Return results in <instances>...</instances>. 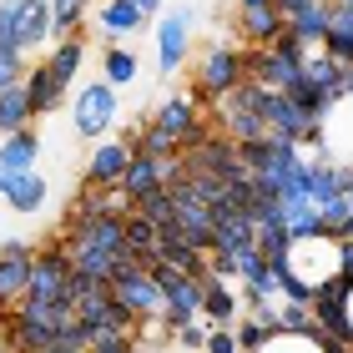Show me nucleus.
Returning <instances> with one entry per match:
<instances>
[{
	"instance_id": "cd10ccee",
	"label": "nucleus",
	"mask_w": 353,
	"mask_h": 353,
	"mask_svg": "<svg viewBox=\"0 0 353 353\" xmlns=\"http://www.w3.org/2000/svg\"><path fill=\"white\" fill-rule=\"evenodd\" d=\"M207 328H212L207 318H197V323H182V328H172V343L187 348V353H202V348H207Z\"/></svg>"
},
{
	"instance_id": "473e14b6",
	"label": "nucleus",
	"mask_w": 353,
	"mask_h": 353,
	"mask_svg": "<svg viewBox=\"0 0 353 353\" xmlns=\"http://www.w3.org/2000/svg\"><path fill=\"white\" fill-rule=\"evenodd\" d=\"M272 6L283 10V21H293V15H303L308 6H318V0H272Z\"/></svg>"
},
{
	"instance_id": "f03ea898",
	"label": "nucleus",
	"mask_w": 353,
	"mask_h": 353,
	"mask_svg": "<svg viewBox=\"0 0 353 353\" xmlns=\"http://www.w3.org/2000/svg\"><path fill=\"white\" fill-rule=\"evenodd\" d=\"M71 132L81 137V141H106V137H117L121 132V91L117 86H106L101 76L86 86H76L71 91Z\"/></svg>"
},
{
	"instance_id": "c85d7f7f",
	"label": "nucleus",
	"mask_w": 353,
	"mask_h": 353,
	"mask_svg": "<svg viewBox=\"0 0 353 353\" xmlns=\"http://www.w3.org/2000/svg\"><path fill=\"white\" fill-rule=\"evenodd\" d=\"M91 353H141V343H137V333H111V339H96Z\"/></svg>"
},
{
	"instance_id": "aec40b11",
	"label": "nucleus",
	"mask_w": 353,
	"mask_h": 353,
	"mask_svg": "<svg viewBox=\"0 0 353 353\" xmlns=\"http://www.w3.org/2000/svg\"><path fill=\"white\" fill-rule=\"evenodd\" d=\"M101 81L117 86V91L141 81V61H137L132 46H121V41H106V46H101Z\"/></svg>"
},
{
	"instance_id": "5701e85b",
	"label": "nucleus",
	"mask_w": 353,
	"mask_h": 353,
	"mask_svg": "<svg viewBox=\"0 0 353 353\" xmlns=\"http://www.w3.org/2000/svg\"><path fill=\"white\" fill-rule=\"evenodd\" d=\"M91 6H96V0H61V6H51V41L86 36V26H91Z\"/></svg>"
},
{
	"instance_id": "9b49d317",
	"label": "nucleus",
	"mask_w": 353,
	"mask_h": 353,
	"mask_svg": "<svg viewBox=\"0 0 353 353\" xmlns=\"http://www.w3.org/2000/svg\"><path fill=\"white\" fill-rule=\"evenodd\" d=\"M51 202V182L46 172H0V207H10L15 217H36Z\"/></svg>"
},
{
	"instance_id": "20e7f679",
	"label": "nucleus",
	"mask_w": 353,
	"mask_h": 353,
	"mask_svg": "<svg viewBox=\"0 0 353 353\" xmlns=\"http://www.w3.org/2000/svg\"><path fill=\"white\" fill-rule=\"evenodd\" d=\"M111 298L121 303L126 313H132V323L137 328H147V323H162L167 328V318H162V288H157V272L152 268H141L137 258L126 263L117 278H111Z\"/></svg>"
},
{
	"instance_id": "a878e982",
	"label": "nucleus",
	"mask_w": 353,
	"mask_h": 353,
	"mask_svg": "<svg viewBox=\"0 0 353 353\" xmlns=\"http://www.w3.org/2000/svg\"><path fill=\"white\" fill-rule=\"evenodd\" d=\"M137 217H147V222H157V228H167V222H176V202H172V187H162V192H152V197H141L137 207H132Z\"/></svg>"
},
{
	"instance_id": "0eeeda50",
	"label": "nucleus",
	"mask_w": 353,
	"mask_h": 353,
	"mask_svg": "<svg viewBox=\"0 0 353 353\" xmlns=\"http://www.w3.org/2000/svg\"><path fill=\"white\" fill-rule=\"evenodd\" d=\"M157 288H162V318L167 328H182V323H197L202 318V278H187L167 263H157Z\"/></svg>"
},
{
	"instance_id": "bb28decb",
	"label": "nucleus",
	"mask_w": 353,
	"mask_h": 353,
	"mask_svg": "<svg viewBox=\"0 0 353 353\" xmlns=\"http://www.w3.org/2000/svg\"><path fill=\"white\" fill-rule=\"evenodd\" d=\"M258 353H328L323 339H303V333H278V339H268Z\"/></svg>"
},
{
	"instance_id": "e433bc0d",
	"label": "nucleus",
	"mask_w": 353,
	"mask_h": 353,
	"mask_svg": "<svg viewBox=\"0 0 353 353\" xmlns=\"http://www.w3.org/2000/svg\"><path fill=\"white\" fill-rule=\"evenodd\" d=\"M51 6H61V0H51Z\"/></svg>"
},
{
	"instance_id": "b1692460",
	"label": "nucleus",
	"mask_w": 353,
	"mask_h": 353,
	"mask_svg": "<svg viewBox=\"0 0 353 353\" xmlns=\"http://www.w3.org/2000/svg\"><path fill=\"white\" fill-rule=\"evenodd\" d=\"M26 126H36V111H30V96H26V81H21L10 91H0V137H15Z\"/></svg>"
},
{
	"instance_id": "423d86ee",
	"label": "nucleus",
	"mask_w": 353,
	"mask_h": 353,
	"mask_svg": "<svg viewBox=\"0 0 353 353\" xmlns=\"http://www.w3.org/2000/svg\"><path fill=\"white\" fill-rule=\"evenodd\" d=\"M303 288H328L333 278H339V237L318 232V237H298L293 248H288V263H283Z\"/></svg>"
},
{
	"instance_id": "412c9836",
	"label": "nucleus",
	"mask_w": 353,
	"mask_h": 353,
	"mask_svg": "<svg viewBox=\"0 0 353 353\" xmlns=\"http://www.w3.org/2000/svg\"><path fill=\"white\" fill-rule=\"evenodd\" d=\"M41 162V132L26 126L15 137H0V172H36Z\"/></svg>"
},
{
	"instance_id": "c9c22d12",
	"label": "nucleus",
	"mask_w": 353,
	"mask_h": 353,
	"mask_svg": "<svg viewBox=\"0 0 353 353\" xmlns=\"http://www.w3.org/2000/svg\"><path fill=\"white\" fill-rule=\"evenodd\" d=\"M348 202H353V176H348Z\"/></svg>"
},
{
	"instance_id": "f8f14e48",
	"label": "nucleus",
	"mask_w": 353,
	"mask_h": 353,
	"mask_svg": "<svg viewBox=\"0 0 353 353\" xmlns=\"http://www.w3.org/2000/svg\"><path fill=\"white\" fill-rule=\"evenodd\" d=\"M132 141H121V137H106V141H96L91 147V157H86V167H81V176H86V187H121V176H126V167H132Z\"/></svg>"
},
{
	"instance_id": "a211bd4d",
	"label": "nucleus",
	"mask_w": 353,
	"mask_h": 353,
	"mask_svg": "<svg viewBox=\"0 0 353 353\" xmlns=\"http://www.w3.org/2000/svg\"><path fill=\"white\" fill-rule=\"evenodd\" d=\"M172 162H176V157H172ZM162 187H167V162H157V157L137 152L132 167H126V176H121V192L132 197V207H137L141 197H152V192H162Z\"/></svg>"
},
{
	"instance_id": "7c9ffc66",
	"label": "nucleus",
	"mask_w": 353,
	"mask_h": 353,
	"mask_svg": "<svg viewBox=\"0 0 353 353\" xmlns=\"http://www.w3.org/2000/svg\"><path fill=\"white\" fill-rule=\"evenodd\" d=\"M343 343L353 348V283L343 288Z\"/></svg>"
},
{
	"instance_id": "39448f33",
	"label": "nucleus",
	"mask_w": 353,
	"mask_h": 353,
	"mask_svg": "<svg viewBox=\"0 0 353 353\" xmlns=\"http://www.w3.org/2000/svg\"><path fill=\"white\" fill-rule=\"evenodd\" d=\"M192 26H197V6L192 0H176L157 15V71L176 76L192 61Z\"/></svg>"
},
{
	"instance_id": "4c0bfd02",
	"label": "nucleus",
	"mask_w": 353,
	"mask_h": 353,
	"mask_svg": "<svg viewBox=\"0 0 353 353\" xmlns=\"http://www.w3.org/2000/svg\"><path fill=\"white\" fill-rule=\"evenodd\" d=\"M328 6H333V0H328Z\"/></svg>"
},
{
	"instance_id": "2f4dec72",
	"label": "nucleus",
	"mask_w": 353,
	"mask_h": 353,
	"mask_svg": "<svg viewBox=\"0 0 353 353\" xmlns=\"http://www.w3.org/2000/svg\"><path fill=\"white\" fill-rule=\"evenodd\" d=\"M339 278L353 283V243H339Z\"/></svg>"
},
{
	"instance_id": "ddd939ff",
	"label": "nucleus",
	"mask_w": 353,
	"mask_h": 353,
	"mask_svg": "<svg viewBox=\"0 0 353 353\" xmlns=\"http://www.w3.org/2000/svg\"><path fill=\"white\" fill-rule=\"evenodd\" d=\"M288 30L283 10L278 6H237V21H232V36L248 46V51H263V46H272Z\"/></svg>"
},
{
	"instance_id": "6e6552de",
	"label": "nucleus",
	"mask_w": 353,
	"mask_h": 353,
	"mask_svg": "<svg viewBox=\"0 0 353 353\" xmlns=\"http://www.w3.org/2000/svg\"><path fill=\"white\" fill-rule=\"evenodd\" d=\"M26 298H30V303H66V308H71V258L61 252V243L36 248Z\"/></svg>"
},
{
	"instance_id": "4be33fe9",
	"label": "nucleus",
	"mask_w": 353,
	"mask_h": 353,
	"mask_svg": "<svg viewBox=\"0 0 353 353\" xmlns=\"http://www.w3.org/2000/svg\"><path fill=\"white\" fill-rule=\"evenodd\" d=\"M26 96H30V111H36V121L56 117V106L66 101V91L56 86V76L46 71L41 61H30V71H26Z\"/></svg>"
},
{
	"instance_id": "f3484780",
	"label": "nucleus",
	"mask_w": 353,
	"mask_h": 353,
	"mask_svg": "<svg viewBox=\"0 0 353 353\" xmlns=\"http://www.w3.org/2000/svg\"><path fill=\"white\" fill-rule=\"evenodd\" d=\"M96 26H101L106 41H126L147 30V15H141L132 0H96Z\"/></svg>"
},
{
	"instance_id": "9d476101",
	"label": "nucleus",
	"mask_w": 353,
	"mask_h": 353,
	"mask_svg": "<svg viewBox=\"0 0 353 353\" xmlns=\"http://www.w3.org/2000/svg\"><path fill=\"white\" fill-rule=\"evenodd\" d=\"M263 121H268V137L293 141V147H303L308 137L323 132V121H318L313 111H303L293 96H283V91H268V101H263Z\"/></svg>"
},
{
	"instance_id": "c756f323",
	"label": "nucleus",
	"mask_w": 353,
	"mask_h": 353,
	"mask_svg": "<svg viewBox=\"0 0 353 353\" xmlns=\"http://www.w3.org/2000/svg\"><path fill=\"white\" fill-rule=\"evenodd\" d=\"M202 353H243V348H237V333L232 328H207V348Z\"/></svg>"
},
{
	"instance_id": "2eb2a0df",
	"label": "nucleus",
	"mask_w": 353,
	"mask_h": 353,
	"mask_svg": "<svg viewBox=\"0 0 353 353\" xmlns=\"http://www.w3.org/2000/svg\"><path fill=\"white\" fill-rule=\"evenodd\" d=\"M202 318L212 328H232L237 318H243V298H237V288H228L222 278H212V272H202Z\"/></svg>"
},
{
	"instance_id": "393cba45",
	"label": "nucleus",
	"mask_w": 353,
	"mask_h": 353,
	"mask_svg": "<svg viewBox=\"0 0 353 353\" xmlns=\"http://www.w3.org/2000/svg\"><path fill=\"white\" fill-rule=\"evenodd\" d=\"M26 71H30V56L21 51V46H10V41H0V91H10V86H21V81H26Z\"/></svg>"
},
{
	"instance_id": "dca6fc26",
	"label": "nucleus",
	"mask_w": 353,
	"mask_h": 353,
	"mask_svg": "<svg viewBox=\"0 0 353 353\" xmlns=\"http://www.w3.org/2000/svg\"><path fill=\"white\" fill-rule=\"evenodd\" d=\"M15 41L21 51H51V0H21V15H15Z\"/></svg>"
},
{
	"instance_id": "f704fd0d",
	"label": "nucleus",
	"mask_w": 353,
	"mask_h": 353,
	"mask_svg": "<svg viewBox=\"0 0 353 353\" xmlns=\"http://www.w3.org/2000/svg\"><path fill=\"white\" fill-rule=\"evenodd\" d=\"M237 6H272V0H237Z\"/></svg>"
},
{
	"instance_id": "1a4fd4ad",
	"label": "nucleus",
	"mask_w": 353,
	"mask_h": 353,
	"mask_svg": "<svg viewBox=\"0 0 353 353\" xmlns=\"http://www.w3.org/2000/svg\"><path fill=\"white\" fill-rule=\"evenodd\" d=\"M30 263H36V248L26 237H0V313H15L26 303L30 288Z\"/></svg>"
},
{
	"instance_id": "7ed1b4c3",
	"label": "nucleus",
	"mask_w": 353,
	"mask_h": 353,
	"mask_svg": "<svg viewBox=\"0 0 353 353\" xmlns=\"http://www.w3.org/2000/svg\"><path fill=\"white\" fill-rule=\"evenodd\" d=\"M147 126H152L157 137H167L176 152H192L197 141L212 137V117H207V106L192 91H172L167 101L147 117Z\"/></svg>"
},
{
	"instance_id": "f257e3e1",
	"label": "nucleus",
	"mask_w": 353,
	"mask_h": 353,
	"mask_svg": "<svg viewBox=\"0 0 353 353\" xmlns=\"http://www.w3.org/2000/svg\"><path fill=\"white\" fill-rule=\"evenodd\" d=\"M248 81V46L237 36H222L212 46H202L197 61H192V96H197L202 106L222 101L228 91H237Z\"/></svg>"
},
{
	"instance_id": "6ab92c4d",
	"label": "nucleus",
	"mask_w": 353,
	"mask_h": 353,
	"mask_svg": "<svg viewBox=\"0 0 353 353\" xmlns=\"http://www.w3.org/2000/svg\"><path fill=\"white\" fill-rule=\"evenodd\" d=\"M252 243H258V222L248 212L212 222V258H237V252H248Z\"/></svg>"
},
{
	"instance_id": "4468645a",
	"label": "nucleus",
	"mask_w": 353,
	"mask_h": 353,
	"mask_svg": "<svg viewBox=\"0 0 353 353\" xmlns=\"http://www.w3.org/2000/svg\"><path fill=\"white\" fill-rule=\"evenodd\" d=\"M86 56H91L86 36H71V41H51V51L41 56V66L56 76V86H61V91H71V86H76V76L86 71Z\"/></svg>"
},
{
	"instance_id": "72a5a7b5",
	"label": "nucleus",
	"mask_w": 353,
	"mask_h": 353,
	"mask_svg": "<svg viewBox=\"0 0 353 353\" xmlns=\"http://www.w3.org/2000/svg\"><path fill=\"white\" fill-rule=\"evenodd\" d=\"M132 6H137L141 15H147V21H157V15L167 10V0H132Z\"/></svg>"
}]
</instances>
